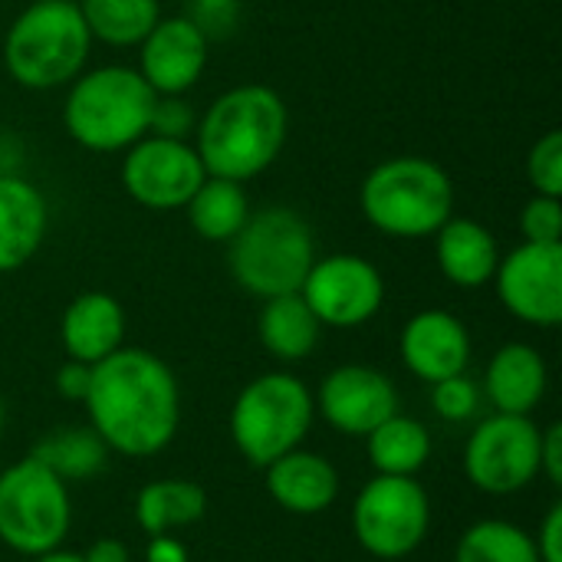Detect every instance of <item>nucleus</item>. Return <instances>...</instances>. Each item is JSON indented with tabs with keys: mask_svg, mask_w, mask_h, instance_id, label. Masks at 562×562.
<instances>
[{
	"mask_svg": "<svg viewBox=\"0 0 562 562\" xmlns=\"http://www.w3.org/2000/svg\"><path fill=\"white\" fill-rule=\"evenodd\" d=\"M319 333H323V326L300 293L263 300V310L257 319V336H260V346L273 359H280V362L310 359L313 349L319 346Z\"/></svg>",
	"mask_w": 562,
	"mask_h": 562,
	"instance_id": "22",
	"label": "nucleus"
},
{
	"mask_svg": "<svg viewBox=\"0 0 562 562\" xmlns=\"http://www.w3.org/2000/svg\"><path fill=\"white\" fill-rule=\"evenodd\" d=\"M366 458L375 474L418 477V471L431 458V431L418 418L395 412L366 435Z\"/></svg>",
	"mask_w": 562,
	"mask_h": 562,
	"instance_id": "24",
	"label": "nucleus"
},
{
	"mask_svg": "<svg viewBox=\"0 0 562 562\" xmlns=\"http://www.w3.org/2000/svg\"><path fill=\"white\" fill-rule=\"evenodd\" d=\"M33 562H86L82 560V553H69V550H49V553H43V557H33Z\"/></svg>",
	"mask_w": 562,
	"mask_h": 562,
	"instance_id": "39",
	"label": "nucleus"
},
{
	"mask_svg": "<svg viewBox=\"0 0 562 562\" xmlns=\"http://www.w3.org/2000/svg\"><path fill=\"white\" fill-rule=\"evenodd\" d=\"M46 201L20 175H0V273L26 267L46 237Z\"/></svg>",
	"mask_w": 562,
	"mask_h": 562,
	"instance_id": "20",
	"label": "nucleus"
},
{
	"mask_svg": "<svg viewBox=\"0 0 562 562\" xmlns=\"http://www.w3.org/2000/svg\"><path fill=\"white\" fill-rule=\"evenodd\" d=\"M316 418L313 392L293 372H263L250 379L231 405V441L254 468L303 448Z\"/></svg>",
	"mask_w": 562,
	"mask_h": 562,
	"instance_id": "7",
	"label": "nucleus"
},
{
	"mask_svg": "<svg viewBox=\"0 0 562 562\" xmlns=\"http://www.w3.org/2000/svg\"><path fill=\"white\" fill-rule=\"evenodd\" d=\"M398 352L405 369L435 385L441 379L468 372L471 362V333L448 310H422L415 313L398 339Z\"/></svg>",
	"mask_w": 562,
	"mask_h": 562,
	"instance_id": "16",
	"label": "nucleus"
},
{
	"mask_svg": "<svg viewBox=\"0 0 562 562\" xmlns=\"http://www.w3.org/2000/svg\"><path fill=\"white\" fill-rule=\"evenodd\" d=\"M138 72L155 95H184L207 66L211 40L188 16H161L138 43Z\"/></svg>",
	"mask_w": 562,
	"mask_h": 562,
	"instance_id": "15",
	"label": "nucleus"
},
{
	"mask_svg": "<svg viewBox=\"0 0 562 562\" xmlns=\"http://www.w3.org/2000/svg\"><path fill=\"white\" fill-rule=\"evenodd\" d=\"M7 428V405H3V398H0V431Z\"/></svg>",
	"mask_w": 562,
	"mask_h": 562,
	"instance_id": "40",
	"label": "nucleus"
},
{
	"mask_svg": "<svg viewBox=\"0 0 562 562\" xmlns=\"http://www.w3.org/2000/svg\"><path fill=\"white\" fill-rule=\"evenodd\" d=\"M204 178V161L188 138L145 135L122 158V188L148 211H184Z\"/></svg>",
	"mask_w": 562,
	"mask_h": 562,
	"instance_id": "11",
	"label": "nucleus"
},
{
	"mask_svg": "<svg viewBox=\"0 0 562 562\" xmlns=\"http://www.w3.org/2000/svg\"><path fill=\"white\" fill-rule=\"evenodd\" d=\"M540 477L550 487H562V425L553 422L540 428Z\"/></svg>",
	"mask_w": 562,
	"mask_h": 562,
	"instance_id": "34",
	"label": "nucleus"
},
{
	"mask_svg": "<svg viewBox=\"0 0 562 562\" xmlns=\"http://www.w3.org/2000/svg\"><path fill=\"white\" fill-rule=\"evenodd\" d=\"M207 514V494L201 484L184 477H161L138 491L135 497V524L148 537L175 533L201 524Z\"/></svg>",
	"mask_w": 562,
	"mask_h": 562,
	"instance_id": "23",
	"label": "nucleus"
},
{
	"mask_svg": "<svg viewBox=\"0 0 562 562\" xmlns=\"http://www.w3.org/2000/svg\"><path fill=\"white\" fill-rule=\"evenodd\" d=\"M497 300L527 326L562 323V244H520L501 257L494 280Z\"/></svg>",
	"mask_w": 562,
	"mask_h": 562,
	"instance_id": "13",
	"label": "nucleus"
},
{
	"mask_svg": "<svg viewBox=\"0 0 562 562\" xmlns=\"http://www.w3.org/2000/svg\"><path fill=\"white\" fill-rule=\"evenodd\" d=\"M89 428L122 458H151L181 425V389L165 359L148 349H115L92 366L86 392Z\"/></svg>",
	"mask_w": 562,
	"mask_h": 562,
	"instance_id": "1",
	"label": "nucleus"
},
{
	"mask_svg": "<svg viewBox=\"0 0 562 562\" xmlns=\"http://www.w3.org/2000/svg\"><path fill=\"white\" fill-rule=\"evenodd\" d=\"M527 244H562V198L533 194L520 214Z\"/></svg>",
	"mask_w": 562,
	"mask_h": 562,
	"instance_id": "31",
	"label": "nucleus"
},
{
	"mask_svg": "<svg viewBox=\"0 0 562 562\" xmlns=\"http://www.w3.org/2000/svg\"><path fill=\"white\" fill-rule=\"evenodd\" d=\"M527 178L533 194L562 198V132H547L527 155Z\"/></svg>",
	"mask_w": 562,
	"mask_h": 562,
	"instance_id": "30",
	"label": "nucleus"
},
{
	"mask_svg": "<svg viewBox=\"0 0 562 562\" xmlns=\"http://www.w3.org/2000/svg\"><path fill=\"white\" fill-rule=\"evenodd\" d=\"M464 474L487 497H510L540 477V425L530 415L484 418L464 445Z\"/></svg>",
	"mask_w": 562,
	"mask_h": 562,
	"instance_id": "10",
	"label": "nucleus"
},
{
	"mask_svg": "<svg viewBox=\"0 0 562 562\" xmlns=\"http://www.w3.org/2000/svg\"><path fill=\"white\" fill-rule=\"evenodd\" d=\"M145 562H191V557L181 540H175L171 533H161V537H148Z\"/></svg>",
	"mask_w": 562,
	"mask_h": 562,
	"instance_id": "37",
	"label": "nucleus"
},
{
	"mask_svg": "<svg viewBox=\"0 0 562 562\" xmlns=\"http://www.w3.org/2000/svg\"><path fill=\"white\" fill-rule=\"evenodd\" d=\"M550 389L547 359L527 342L501 346L484 372V395L501 415H533Z\"/></svg>",
	"mask_w": 562,
	"mask_h": 562,
	"instance_id": "19",
	"label": "nucleus"
},
{
	"mask_svg": "<svg viewBox=\"0 0 562 562\" xmlns=\"http://www.w3.org/2000/svg\"><path fill=\"white\" fill-rule=\"evenodd\" d=\"M313 260V227L290 207L250 211L247 224L227 244V267L234 283L257 300L300 293Z\"/></svg>",
	"mask_w": 562,
	"mask_h": 562,
	"instance_id": "6",
	"label": "nucleus"
},
{
	"mask_svg": "<svg viewBox=\"0 0 562 562\" xmlns=\"http://www.w3.org/2000/svg\"><path fill=\"white\" fill-rule=\"evenodd\" d=\"M161 0H76L89 36L109 46H138L161 20Z\"/></svg>",
	"mask_w": 562,
	"mask_h": 562,
	"instance_id": "27",
	"label": "nucleus"
},
{
	"mask_svg": "<svg viewBox=\"0 0 562 562\" xmlns=\"http://www.w3.org/2000/svg\"><path fill=\"white\" fill-rule=\"evenodd\" d=\"M286 128L290 115L280 92L247 82L207 105L194 125V148L207 175L247 184L280 158Z\"/></svg>",
	"mask_w": 562,
	"mask_h": 562,
	"instance_id": "2",
	"label": "nucleus"
},
{
	"mask_svg": "<svg viewBox=\"0 0 562 562\" xmlns=\"http://www.w3.org/2000/svg\"><path fill=\"white\" fill-rule=\"evenodd\" d=\"M540 562H562V504H553L533 537Z\"/></svg>",
	"mask_w": 562,
	"mask_h": 562,
	"instance_id": "35",
	"label": "nucleus"
},
{
	"mask_svg": "<svg viewBox=\"0 0 562 562\" xmlns=\"http://www.w3.org/2000/svg\"><path fill=\"white\" fill-rule=\"evenodd\" d=\"M263 474H267V494L273 497V504L300 517H316L329 510L342 487L333 461L306 448H296L277 458L273 464L263 468Z\"/></svg>",
	"mask_w": 562,
	"mask_h": 562,
	"instance_id": "17",
	"label": "nucleus"
},
{
	"mask_svg": "<svg viewBox=\"0 0 562 562\" xmlns=\"http://www.w3.org/2000/svg\"><path fill=\"white\" fill-rule=\"evenodd\" d=\"M316 415L339 435L366 438L398 412L395 382L372 366H339L313 392Z\"/></svg>",
	"mask_w": 562,
	"mask_h": 562,
	"instance_id": "14",
	"label": "nucleus"
},
{
	"mask_svg": "<svg viewBox=\"0 0 562 562\" xmlns=\"http://www.w3.org/2000/svg\"><path fill=\"white\" fill-rule=\"evenodd\" d=\"M431 530V501L418 477L375 474L352 504V533L375 560L412 557Z\"/></svg>",
	"mask_w": 562,
	"mask_h": 562,
	"instance_id": "9",
	"label": "nucleus"
},
{
	"mask_svg": "<svg viewBox=\"0 0 562 562\" xmlns=\"http://www.w3.org/2000/svg\"><path fill=\"white\" fill-rule=\"evenodd\" d=\"M72 527V501L66 481L40 461L23 458L0 471V543L20 557L59 550Z\"/></svg>",
	"mask_w": 562,
	"mask_h": 562,
	"instance_id": "8",
	"label": "nucleus"
},
{
	"mask_svg": "<svg viewBox=\"0 0 562 562\" xmlns=\"http://www.w3.org/2000/svg\"><path fill=\"white\" fill-rule=\"evenodd\" d=\"M359 207L375 231L402 240H422L454 214V184L438 161L395 155L366 175Z\"/></svg>",
	"mask_w": 562,
	"mask_h": 562,
	"instance_id": "4",
	"label": "nucleus"
},
{
	"mask_svg": "<svg viewBox=\"0 0 562 562\" xmlns=\"http://www.w3.org/2000/svg\"><path fill=\"white\" fill-rule=\"evenodd\" d=\"M198 119L191 112V105L184 102V95H158L155 109H151V122H148V135H161V138H188L194 132Z\"/></svg>",
	"mask_w": 562,
	"mask_h": 562,
	"instance_id": "33",
	"label": "nucleus"
},
{
	"mask_svg": "<svg viewBox=\"0 0 562 562\" xmlns=\"http://www.w3.org/2000/svg\"><path fill=\"white\" fill-rule=\"evenodd\" d=\"M207 40L231 36L240 20V0H188L184 13Z\"/></svg>",
	"mask_w": 562,
	"mask_h": 562,
	"instance_id": "32",
	"label": "nucleus"
},
{
	"mask_svg": "<svg viewBox=\"0 0 562 562\" xmlns=\"http://www.w3.org/2000/svg\"><path fill=\"white\" fill-rule=\"evenodd\" d=\"M431 405H435V415L451 425L471 422L481 408V385L468 379V372L441 379L431 385Z\"/></svg>",
	"mask_w": 562,
	"mask_h": 562,
	"instance_id": "29",
	"label": "nucleus"
},
{
	"mask_svg": "<svg viewBox=\"0 0 562 562\" xmlns=\"http://www.w3.org/2000/svg\"><path fill=\"white\" fill-rule=\"evenodd\" d=\"M155 92L132 66L82 69L66 92L63 125L89 151H125L148 135Z\"/></svg>",
	"mask_w": 562,
	"mask_h": 562,
	"instance_id": "3",
	"label": "nucleus"
},
{
	"mask_svg": "<svg viewBox=\"0 0 562 562\" xmlns=\"http://www.w3.org/2000/svg\"><path fill=\"white\" fill-rule=\"evenodd\" d=\"M435 257L438 270L448 283L461 290H477L494 280V270L501 263L497 237L474 217H448L435 234Z\"/></svg>",
	"mask_w": 562,
	"mask_h": 562,
	"instance_id": "21",
	"label": "nucleus"
},
{
	"mask_svg": "<svg viewBox=\"0 0 562 562\" xmlns=\"http://www.w3.org/2000/svg\"><path fill=\"white\" fill-rule=\"evenodd\" d=\"M86 562H132V553L122 540H112V537H99L86 553H82Z\"/></svg>",
	"mask_w": 562,
	"mask_h": 562,
	"instance_id": "38",
	"label": "nucleus"
},
{
	"mask_svg": "<svg viewBox=\"0 0 562 562\" xmlns=\"http://www.w3.org/2000/svg\"><path fill=\"white\" fill-rule=\"evenodd\" d=\"M92 36L76 0H33L3 36V66L23 89L69 86L89 59Z\"/></svg>",
	"mask_w": 562,
	"mask_h": 562,
	"instance_id": "5",
	"label": "nucleus"
},
{
	"mask_svg": "<svg viewBox=\"0 0 562 562\" xmlns=\"http://www.w3.org/2000/svg\"><path fill=\"white\" fill-rule=\"evenodd\" d=\"M89 379H92V366L76 362V359H66V362L56 369V392H59L66 402H86Z\"/></svg>",
	"mask_w": 562,
	"mask_h": 562,
	"instance_id": "36",
	"label": "nucleus"
},
{
	"mask_svg": "<svg viewBox=\"0 0 562 562\" xmlns=\"http://www.w3.org/2000/svg\"><path fill=\"white\" fill-rule=\"evenodd\" d=\"M188 224L207 244H231L250 217V198L240 181L207 175L184 204Z\"/></svg>",
	"mask_w": 562,
	"mask_h": 562,
	"instance_id": "25",
	"label": "nucleus"
},
{
	"mask_svg": "<svg viewBox=\"0 0 562 562\" xmlns=\"http://www.w3.org/2000/svg\"><path fill=\"white\" fill-rule=\"evenodd\" d=\"M454 562H540V557L524 527L510 520H477L461 533Z\"/></svg>",
	"mask_w": 562,
	"mask_h": 562,
	"instance_id": "28",
	"label": "nucleus"
},
{
	"mask_svg": "<svg viewBox=\"0 0 562 562\" xmlns=\"http://www.w3.org/2000/svg\"><path fill=\"white\" fill-rule=\"evenodd\" d=\"M300 296L329 329H356L366 326L385 303V280L379 267L359 254H329L316 257Z\"/></svg>",
	"mask_w": 562,
	"mask_h": 562,
	"instance_id": "12",
	"label": "nucleus"
},
{
	"mask_svg": "<svg viewBox=\"0 0 562 562\" xmlns=\"http://www.w3.org/2000/svg\"><path fill=\"white\" fill-rule=\"evenodd\" d=\"M59 339L69 359L95 366L125 342V310L112 293H79L59 319Z\"/></svg>",
	"mask_w": 562,
	"mask_h": 562,
	"instance_id": "18",
	"label": "nucleus"
},
{
	"mask_svg": "<svg viewBox=\"0 0 562 562\" xmlns=\"http://www.w3.org/2000/svg\"><path fill=\"white\" fill-rule=\"evenodd\" d=\"M109 454L112 451L89 425H69V428H56L46 438H40L30 458L69 484V481L95 477L105 468Z\"/></svg>",
	"mask_w": 562,
	"mask_h": 562,
	"instance_id": "26",
	"label": "nucleus"
}]
</instances>
